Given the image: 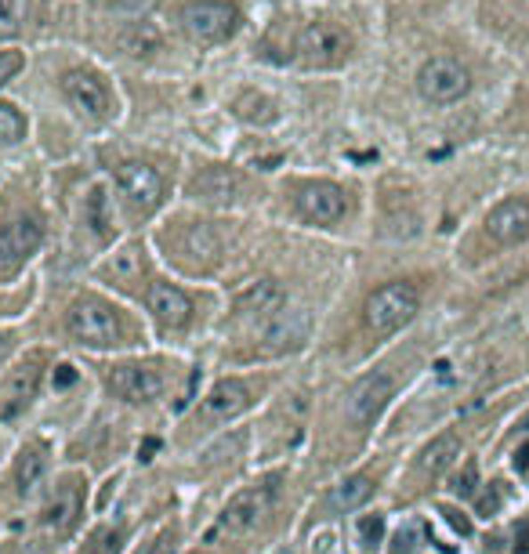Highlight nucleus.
<instances>
[{"instance_id":"f257e3e1","label":"nucleus","mask_w":529,"mask_h":554,"mask_svg":"<svg viewBox=\"0 0 529 554\" xmlns=\"http://www.w3.org/2000/svg\"><path fill=\"white\" fill-rule=\"evenodd\" d=\"M417 308H420V294H417L413 283H385V287H378L374 294H370L362 319H366L370 334L388 338L417 315Z\"/></svg>"},{"instance_id":"f03ea898","label":"nucleus","mask_w":529,"mask_h":554,"mask_svg":"<svg viewBox=\"0 0 529 554\" xmlns=\"http://www.w3.org/2000/svg\"><path fill=\"white\" fill-rule=\"evenodd\" d=\"M240 8L225 0H189L182 8V29L196 44H222L240 29Z\"/></svg>"},{"instance_id":"7ed1b4c3","label":"nucleus","mask_w":529,"mask_h":554,"mask_svg":"<svg viewBox=\"0 0 529 554\" xmlns=\"http://www.w3.org/2000/svg\"><path fill=\"white\" fill-rule=\"evenodd\" d=\"M297 62L308 66V69H330V66H341L352 51V37L334 26V22H312L297 33Z\"/></svg>"},{"instance_id":"20e7f679","label":"nucleus","mask_w":529,"mask_h":554,"mask_svg":"<svg viewBox=\"0 0 529 554\" xmlns=\"http://www.w3.org/2000/svg\"><path fill=\"white\" fill-rule=\"evenodd\" d=\"M417 91L425 94L432 105H453L471 91V73L460 59L450 54H435L417 69Z\"/></svg>"},{"instance_id":"39448f33","label":"nucleus","mask_w":529,"mask_h":554,"mask_svg":"<svg viewBox=\"0 0 529 554\" xmlns=\"http://www.w3.org/2000/svg\"><path fill=\"white\" fill-rule=\"evenodd\" d=\"M66 326H69V334L87 345V348H113L120 341V319L110 305H102L94 297H84L69 308L66 315Z\"/></svg>"},{"instance_id":"423d86ee","label":"nucleus","mask_w":529,"mask_h":554,"mask_svg":"<svg viewBox=\"0 0 529 554\" xmlns=\"http://www.w3.org/2000/svg\"><path fill=\"white\" fill-rule=\"evenodd\" d=\"M269 508H273V485L243 489L225 504V511L218 515V525L210 529V536H243L269 515Z\"/></svg>"},{"instance_id":"0eeeda50","label":"nucleus","mask_w":529,"mask_h":554,"mask_svg":"<svg viewBox=\"0 0 529 554\" xmlns=\"http://www.w3.org/2000/svg\"><path fill=\"white\" fill-rule=\"evenodd\" d=\"M392 395H395V380L388 373H366L362 380L352 384V392L345 399V413L355 428H366L381 417V410L388 406Z\"/></svg>"},{"instance_id":"6e6552de","label":"nucleus","mask_w":529,"mask_h":554,"mask_svg":"<svg viewBox=\"0 0 529 554\" xmlns=\"http://www.w3.org/2000/svg\"><path fill=\"white\" fill-rule=\"evenodd\" d=\"M62 94L80 117H91V120H105L113 109L110 87H105L94 73H84V69H73L62 77Z\"/></svg>"},{"instance_id":"1a4fd4ad","label":"nucleus","mask_w":529,"mask_h":554,"mask_svg":"<svg viewBox=\"0 0 529 554\" xmlns=\"http://www.w3.org/2000/svg\"><path fill=\"white\" fill-rule=\"evenodd\" d=\"M40 221L37 217H22L12 225L0 229V275H15L22 268V261L40 247Z\"/></svg>"},{"instance_id":"9d476101","label":"nucleus","mask_w":529,"mask_h":554,"mask_svg":"<svg viewBox=\"0 0 529 554\" xmlns=\"http://www.w3.org/2000/svg\"><path fill=\"white\" fill-rule=\"evenodd\" d=\"M486 232L493 243L501 247H518L529 240V200L511 196L504 203H497L486 217Z\"/></svg>"},{"instance_id":"9b49d317","label":"nucleus","mask_w":529,"mask_h":554,"mask_svg":"<svg viewBox=\"0 0 529 554\" xmlns=\"http://www.w3.org/2000/svg\"><path fill=\"white\" fill-rule=\"evenodd\" d=\"M345 207H348V200L334 182H315L297 192V214L305 221H315V225H334V221H341Z\"/></svg>"},{"instance_id":"f8f14e48","label":"nucleus","mask_w":529,"mask_h":554,"mask_svg":"<svg viewBox=\"0 0 529 554\" xmlns=\"http://www.w3.org/2000/svg\"><path fill=\"white\" fill-rule=\"evenodd\" d=\"M117 182L124 189V196L142 207V210H156L164 200V182L160 175H156L152 167H145V163H124V167L117 171Z\"/></svg>"},{"instance_id":"ddd939ff","label":"nucleus","mask_w":529,"mask_h":554,"mask_svg":"<svg viewBox=\"0 0 529 554\" xmlns=\"http://www.w3.org/2000/svg\"><path fill=\"white\" fill-rule=\"evenodd\" d=\"M110 387L124 403H149L164 392V377L149 366H117L110 373Z\"/></svg>"},{"instance_id":"4468645a","label":"nucleus","mask_w":529,"mask_h":554,"mask_svg":"<svg viewBox=\"0 0 529 554\" xmlns=\"http://www.w3.org/2000/svg\"><path fill=\"white\" fill-rule=\"evenodd\" d=\"M247 406H250V387H247L243 380L229 377V380H222V384L210 387V395L203 399L199 413H203V420H215V424H218V420L240 417Z\"/></svg>"},{"instance_id":"2eb2a0df","label":"nucleus","mask_w":529,"mask_h":554,"mask_svg":"<svg viewBox=\"0 0 529 554\" xmlns=\"http://www.w3.org/2000/svg\"><path fill=\"white\" fill-rule=\"evenodd\" d=\"M149 312L164 330H178L192 319V301L185 290H178L171 283H152L149 287Z\"/></svg>"},{"instance_id":"dca6fc26","label":"nucleus","mask_w":529,"mask_h":554,"mask_svg":"<svg viewBox=\"0 0 529 554\" xmlns=\"http://www.w3.org/2000/svg\"><path fill=\"white\" fill-rule=\"evenodd\" d=\"M308 334V315L305 312H280L261 322V348L264 352H287L297 348Z\"/></svg>"},{"instance_id":"f3484780","label":"nucleus","mask_w":529,"mask_h":554,"mask_svg":"<svg viewBox=\"0 0 529 554\" xmlns=\"http://www.w3.org/2000/svg\"><path fill=\"white\" fill-rule=\"evenodd\" d=\"M283 305H287V294H283V287L273 283V280H261V283L247 287V290L236 297V312H240V315H254V319H261V322L273 319V315H280Z\"/></svg>"},{"instance_id":"a211bd4d","label":"nucleus","mask_w":529,"mask_h":554,"mask_svg":"<svg viewBox=\"0 0 529 554\" xmlns=\"http://www.w3.org/2000/svg\"><path fill=\"white\" fill-rule=\"evenodd\" d=\"M80 511H84L80 485H77V482H66V485L47 501V508H44V529H51V533L62 536V533H69V529L77 525Z\"/></svg>"},{"instance_id":"6ab92c4d","label":"nucleus","mask_w":529,"mask_h":554,"mask_svg":"<svg viewBox=\"0 0 529 554\" xmlns=\"http://www.w3.org/2000/svg\"><path fill=\"white\" fill-rule=\"evenodd\" d=\"M37 387H40V363L37 359H29V363H22L12 377H8V387H4V413L8 420L12 417H19L33 399H37Z\"/></svg>"},{"instance_id":"aec40b11","label":"nucleus","mask_w":529,"mask_h":554,"mask_svg":"<svg viewBox=\"0 0 529 554\" xmlns=\"http://www.w3.org/2000/svg\"><path fill=\"white\" fill-rule=\"evenodd\" d=\"M192 192L196 200H210V203H229L240 192V175L229 167H210L203 175L192 178Z\"/></svg>"},{"instance_id":"412c9836","label":"nucleus","mask_w":529,"mask_h":554,"mask_svg":"<svg viewBox=\"0 0 529 554\" xmlns=\"http://www.w3.org/2000/svg\"><path fill=\"white\" fill-rule=\"evenodd\" d=\"M460 457V438L453 435V431H446V435H439V438H432L425 450H420V457H417V468H420V475H443L453 460Z\"/></svg>"},{"instance_id":"4be33fe9","label":"nucleus","mask_w":529,"mask_h":554,"mask_svg":"<svg viewBox=\"0 0 529 554\" xmlns=\"http://www.w3.org/2000/svg\"><path fill=\"white\" fill-rule=\"evenodd\" d=\"M47 475V453L44 446H26L19 453V464H15V485H19V496H33L40 489Z\"/></svg>"},{"instance_id":"5701e85b","label":"nucleus","mask_w":529,"mask_h":554,"mask_svg":"<svg viewBox=\"0 0 529 554\" xmlns=\"http://www.w3.org/2000/svg\"><path fill=\"white\" fill-rule=\"evenodd\" d=\"M84 214H87V225H91L102 240H113V229H117L113 221H117V214H113V200H110V192H105L102 185H94V189H91Z\"/></svg>"},{"instance_id":"b1692460","label":"nucleus","mask_w":529,"mask_h":554,"mask_svg":"<svg viewBox=\"0 0 529 554\" xmlns=\"http://www.w3.org/2000/svg\"><path fill=\"white\" fill-rule=\"evenodd\" d=\"M370 493H374V478H366V475H352L345 478L341 485H334L330 493V508L334 511H355L370 501Z\"/></svg>"},{"instance_id":"393cba45","label":"nucleus","mask_w":529,"mask_h":554,"mask_svg":"<svg viewBox=\"0 0 529 554\" xmlns=\"http://www.w3.org/2000/svg\"><path fill=\"white\" fill-rule=\"evenodd\" d=\"M29 0H0V37H19L29 22Z\"/></svg>"},{"instance_id":"a878e982","label":"nucleus","mask_w":529,"mask_h":554,"mask_svg":"<svg viewBox=\"0 0 529 554\" xmlns=\"http://www.w3.org/2000/svg\"><path fill=\"white\" fill-rule=\"evenodd\" d=\"M236 113L250 124H273L276 120V105L269 98H261V94H243L236 102Z\"/></svg>"},{"instance_id":"bb28decb","label":"nucleus","mask_w":529,"mask_h":554,"mask_svg":"<svg viewBox=\"0 0 529 554\" xmlns=\"http://www.w3.org/2000/svg\"><path fill=\"white\" fill-rule=\"evenodd\" d=\"M26 138V117L15 105H0V145H15Z\"/></svg>"},{"instance_id":"cd10ccee","label":"nucleus","mask_w":529,"mask_h":554,"mask_svg":"<svg viewBox=\"0 0 529 554\" xmlns=\"http://www.w3.org/2000/svg\"><path fill=\"white\" fill-rule=\"evenodd\" d=\"M185 243H189V250H199V254H207V261H215L218 254H222V240L210 232L207 225H192L189 229V236H185Z\"/></svg>"},{"instance_id":"c85d7f7f","label":"nucleus","mask_w":529,"mask_h":554,"mask_svg":"<svg viewBox=\"0 0 529 554\" xmlns=\"http://www.w3.org/2000/svg\"><path fill=\"white\" fill-rule=\"evenodd\" d=\"M504 504V485L501 482H490L483 485L479 493H475V515H483V518H493Z\"/></svg>"},{"instance_id":"c756f323","label":"nucleus","mask_w":529,"mask_h":554,"mask_svg":"<svg viewBox=\"0 0 529 554\" xmlns=\"http://www.w3.org/2000/svg\"><path fill=\"white\" fill-rule=\"evenodd\" d=\"M120 529H110V525H105V529H94L91 533V543H87V554H117L120 550Z\"/></svg>"},{"instance_id":"7c9ffc66","label":"nucleus","mask_w":529,"mask_h":554,"mask_svg":"<svg viewBox=\"0 0 529 554\" xmlns=\"http://www.w3.org/2000/svg\"><path fill=\"white\" fill-rule=\"evenodd\" d=\"M113 275H120V280H138L142 275V254L134 250V247H127L124 254H117V261H113Z\"/></svg>"},{"instance_id":"2f4dec72","label":"nucleus","mask_w":529,"mask_h":554,"mask_svg":"<svg viewBox=\"0 0 529 554\" xmlns=\"http://www.w3.org/2000/svg\"><path fill=\"white\" fill-rule=\"evenodd\" d=\"M453 493H457V496H475V493H479V464H475V460H468V464L457 471Z\"/></svg>"},{"instance_id":"473e14b6","label":"nucleus","mask_w":529,"mask_h":554,"mask_svg":"<svg viewBox=\"0 0 529 554\" xmlns=\"http://www.w3.org/2000/svg\"><path fill=\"white\" fill-rule=\"evenodd\" d=\"M26 66V59L19 51H0V87H4L8 80H15V73Z\"/></svg>"},{"instance_id":"72a5a7b5","label":"nucleus","mask_w":529,"mask_h":554,"mask_svg":"<svg viewBox=\"0 0 529 554\" xmlns=\"http://www.w3.org/2000/svg\"><path fill=\"white\" fill-rule=\"evenodd\" d=\"M359 536H362V543H381V536H385V518H381V515L359 518Z\"/></svg>"},{"instance_id":"f704fd0d","label":"nucleus","mask_w":529,"mask_h":554,"mask_svg":"<svg viewBox=\"0 0 529 554\" xmlns=\"http://www.w3.org/2000/svg\"><path fill=\"white\" fill-rule=\"evenodd\" d=\"M417 536H420V525H417V522H410V525H403V529L395 533V543H392V554H410V550L417 547Z\"/></svg>"},{"instance_id":"c9c22d12","label":"nucleus","mask_w":529,"mask_h":554,"mask_svg":"<svg viewBox=\"0 0 529 554\" xmlns=\"http://www.w3.org/2000/svg\"><path fill=\"white\" fill-rule=\"evenodd\" d=\"M175 550H178V533L175 529H164L160 536L152 540V547L145 554H175Z\"/></svg>"},{"instance_id":"e433bc0d","label":"nucleus","mask_w":529,"mask_h":554,"mask_svg":"<svg viewBox=\"0 0 529 554\" xmlns=\"http://www.w3.org/2000/svg\"><path fill=\"white\" fill-rule=\"evenodd\" d=\"M443 515H446V522H450V525H453L460 536H468V533H471V522H468L460 511H453V508H443Z\"/></svg>"},{"instance_id":"4c0bfd02","label":"nucleus","mask_w":529,"mask_h":554,"mask_svg":"<svg viewBox=\"0 0 529 554\" xmlns=\"http://www.w3.org/2000/svg\"><path fill=\"white\" fill-rule=\"evenodd\" d=\"M515 554H529V518L515 525Z\"/></svg>"},{"instance_id":"58836bf2","label":"nucleus","mask_w":529,"mask_h":554,"mask_svg":"<svg viewBox=\"0 0 529 554\" xmlns=\"http://www.w3.org/2000/svg\"><path fill=\"white\" fill-rule=\"evenodd\" d=\"M69 384H77V370H73L69 363H62V366L55 370V387H69Z\"/></svg>"},{"instance_id":"ea45409f","label":"nucleus","mask_w":529,"mask_h":554,"mask_svg":"<svg viewBox=\"0 0 529 554\" xmlns=\"http://www.w3.org/2000/svg\"><path fill=\"white\" fill-rule=\"evenodd\" d=\"M515 468H518V471L529 468V446H518V453H515Z\"/></svg>"},{"instance_id":"a19ab883","label":"nucleus","mask_w":529,"mask_h":554,"mask_svg":"<svg viewBox=\"0 0 529 554\" xmlns=\"http://www.w3.org/2000/svg\"><path fill=\"white\" fill-rule=\"evenodd\" d=\"M156 446H160V442H156V438H149V442H145V446H142V460H152Z\"/></svg>"},{"instance_id":"79ce46f5","label":"nucleus","mask_w":529,"mask_h":554,"mask_svg":"<svg viewBox=\"0 0 529 554\" xmlns=\"http://www.w3.org/2000/svg\"><path fill=\"white\" fill-rule=\"evenodd\" d=\"M8 348H12V338H0V359L8 355Z\"/></svg>"}]
</instances>
